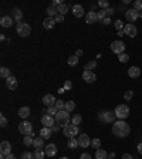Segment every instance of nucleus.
I'll list each match as a JSON object with an SVG mask.
<instances>
[{
	"label": "nucleus",
	"mask_w": 142,
	"mask_h": 159,
	"mask_svg": "<svg viewBox=\"0 0 142 159\" xmlns=\"http://www.w3.org/2000/svg\"><path fill=\"white\" fill-rule=\"evenodd\" d=\"M129 132H131V128L122 119H118V121H115L112 124V134L115 136H118V138H127L129 135Z\"/></svg>",
	"instance_id": "1"
},
{
	"label": "nucleus",
	"mask_w": 142,
	"mask_h": 159,
	"mask_svg": "<svg viewBox=\"0 0 142 159\" xmlns=\"http://www.w3.org/2000/svg\"><path fill=\"white\" fill-rule=\"evenodd\" d=\"M54 118H56L57 125H60L61 128H64V126H67L68 124H70V114L67 112L66 109L58 111V112H57V115Z\"/></svg>",
	"instance_id": "2"
},
{
	"label": "nucleus",
	"mask_w": 142,
	"mask_h": 159,
	"mask_svg": "<svg viewBox=\"0 0 142 159\" xmlns=\"http://www.w3.org/2000/svg\"><path fill=\"white\" fill-rule=\"evenodd\" d=\"M114 112H115V115H117L118 119L125 121V119L129 117V108H128V105H125V104H121V105H117Z\"/></svg>",
	"instance_id": "3"
},
{
	"label": "nucleus",
	"mask_w": 142,
	"mask_h": 159,
	"mask_svg": "<svg viewBox=\"0 0 142 159\" xmlns=\"http://www.w3.org/2000/svg\"><path fill=\"white\" fill-rule=\"evenodd\" d=\"M98 118L99 121L105 122V124H114L117 115H115V112H111V111H102V112H99Z\"/></svg>",
	"instance_id": "4"
},
{
	"label": "nucleus",
	"mask_w": 142,
	"mask_h": 159,
	"mask_svg": "<svg viewBox=\"0 0 142 159\" xmlns=\"http://www.w3.org/2000/svg\"><path fill=\"white\" fill-rule=\"evenodd\" d=\"M63 132H64V136H67L68 139H70V138H74V136H77V134H78V126L74 125V124H68L67 126L63 128Z\"/></svg>",
	"instance_id": "5"
},
{
	"label": "nucleus",
	"mask_w": 142,
	"mask_h": 159,
	"mask_svg": "<svg viewBox=\"0 0 142 159\" xmlns=\"http://www.w3.org/2000/svg\"><path fill=\"white\" fill-rule=\"evenodd\" d=\"M31 33V27L28 26L27 23H17V34L20 37H28Z\"/></svg>",
	"instance_id": "6"
},
{
	"label": "nucleus",
	"mask_w": 142,
	"mask_h": 159,
	"mask_svg": "<svg viewBox=\"0 0 142 159\" xmlns=\"http://www.w3.org/2000/svg\"><path fill=\"white\" fill-rule=\"evenodd\" d=\"M124 50H125V44H124L122 40H115V41L111 43V51L115 53V54H122Z\"/></svg>",
	"instance_id": "7"
},
{
	"label": "nucleus",
	"mask_w": 142,
	"mask_h": 159,
	"mask_svg": "<svg viewBox=\"0 0 142 159\" xmlns=\"http://www.w3.org/2000/svg\"><path fill=\"white\" fill-rule=\"evenodd\" d=\"M19 131H20V134H23L24 136H26V135H31V134H33V125H31V122L23 121L19 125Z\"/></svg>",
	"instance_id": "8"
},
{
	"label": "nucleus",
	"mask_w": 142,
	"mask_h": 159,
	"mask_svg": "<svg viewBox=\"0 0 142 159\" xmlns=\"http://www.w3.org/2000/svg\"><path fill=\"white\" fill-rule=\"evenodd\" d=\"M138 17H139V11H137L135 9H129L125 11V19H127L129 23H134Z\"/></svg>",
	"instance_id": "9"
},
{
	"label": "nucleus",
	"mask_w": 142,
	"mask_h": 159,
	"mask_svg": "<svg viewBox=\"0 0 142 159\" xmlns=\"http://www.w3.org/2000/svg\"><path fill=\"white\" fill-rule=\"evenodd\" d=\"M88 145H91V139L87 134H81L78 136V146L80 148H88Z\"/></svg>",
	"instance_id": "10"
},
{
	"label": "nucleus",
	"mask_w": 142,
	"mask_h": 159,
	"mask_svg": "<svg viewBox=\"0 0 142 159\" xmlns=\"http://www.w3.org/2000/svg\"><path fill=\"white\" fill-rule=\"evenodd\" d=\"M124 33L127 34V36H129V37H135L138 33V30L132 23H128V24H125V27H124Z\"/></svg>",
	"instance_id": "11"
},
{
	"label": "nucleus",
	"mask_w": 142,
	"mask_h": 159,
	"mask_svg": "<svg viewBox=\"0 0 142 159\" xmlns=\"http://www.w3.org/2000/svg\"><path fill=\"white\" fill-rule=\"evenodd\" d=\"M0 154L7 156V155L11 154V145H10V142L7 141H3L2 144H0Z\"/></svg>",
	"instance_id": "12"
},
{
	"label": "nucleus",
	"mask_w": 142,
	"mask_h": 159,
	"mask_svg": "<svg viewBox=\"0 0 142 159\" xmlns=\"http://www.w3.org/2000/svg\"><path fill=\"white\" fill-rule=\"evenodd\" d=\"M82 80H84L85 83H88V84H92L95 80H97V75H95L92 71H87V70H85L84 73H82Z\"/></svg>",
	"instance_id": "13"
},
{
	"label": "nucleus",
	"mask_w": 142,
	"mask_h": 159,
	"mask_svg": "<svg viewBox=\"0 0 142 159\" xmlns=\"http://www.w3.org/2000/svg\"><path fill=\"white\" fill-rule=\"evenodd\" d=\"M56 101H57V99L54 98V95H51V94H46V95L43 97V104H44L47 108L56 105Z\"/></svg>",
	"instance_id": "14"
},
{
	"label": "nucleus",
	"mask_w": 142,
	"mask_h": 159,
	"mask_svg": "<svg viewBox=\"0 0 142 159\" xmlns=\"http://www.w3.org/2000/svg\"><path fill=\"white\" fill-rule=\"evenodd\" d=\"M54 119H56V118H53V115L46 114V115H43L41 117V124L44 126H47V128H51V126L54 125Z\"/></svg>",
	"instance_id": "15"
},
{
	"label": "nucleus",
	"mask_w": 142,
	"mask_h": 159,
	"mask_svg": "<svg viewBox=\"0 0 142 159\" xmlns=\"http://www.w3.org/2000/svg\"><path fill=\"white\" fill-rule=\"evenodd\" d=\"M6 85H7V88L9 89H16L19 87V83H17V78L13 77V75H10L9 78L6 80Z\"/></svg>",
	"instance_id": "16"
},
{
	"label": "nucleus",
	"mask_w": 142,
	"mask_h": 159,
	"mask_svg": "<svg viewBox=\"0 0 142 159\" xmlns=\"http://www.w3.org/2000/svg\"><path fill=\"white\" fill-rule=\"evenodd\" d=\"M0 24H2V27L5 28H9L13 26V17H10V16H3L2 19H0Z\"/></svg>",
	"instance_id": "17"
},
{
	"label": "nucleus",
	"mask_w": 142,
	"mask_h": 159,
	"mask_svg": "<svg viewBox=\"0 0 142 159\" xmlns=\"http://www.w3.org/2000/svg\"><path fill=\"white\" fill-rule=\"evenodd\" d=\"M128 75H129L131 78H138V77L141 75V68H139V67H135V66L129 67V68H128Z\"/></svg>",
	"instance_id": "18"
},
{
	"label": "nucleus",
	"mask_w": 142,
	"mask_h": 159,
	"mask_svg": "<svg viewBox=\"0 0 142 159\" xmlns=\"http://www.w3.org/2000/svg\"><path fill=\"white\" fill-rule=\"evenodd\" d=\"M44 152L47 156H54L57 154V146L54 144H48L47 146H44Z\"/></svg>",
	"instance_id": "19"
},
{
	"label": "nucleus",
	"mask_w": 142,
	"mask_h": 159,
	"mask_svg": "<svg viewBox=\"0 0 142 159\" xmlns=\"http://www.w3.org/2000/svg\"><path fill=\"white\" fill-rule=\"evenodd\" d=\"M54 24H56L54 17H46V19L43 20V27L47 28V30H51V28L54 27Z\"/></svg>",
	"instance_id": "20"
},
{
	"label": "nucleus",
	"mask_w": 142,
	"mask_h": 159,
	"mask_svg": "<svg viewBox=\"0 0 142 159\" xmlns=\"http://www.w3.org/2000/svg\"><path fill=\"white\" fill-rule=\"evenodd\" d=\"M85 21L88 24H92V23H97L98 21V16L95 11H88V14L85 16Z\"/></svg>",
	"instance_id": "21"
},
{
	"label": "nucleus",
	"mask_w": 142,
	"mask_h": 159,
	"mask_svg": "<svg viewBox=\"0 0 142 159\" xmlns=\"http://www.w3.org/2000/svg\"><path fill=\"white\" fill-rule=\"evenodd\" d=\"M73 14L76 16L77 19L82 17V16H84V7H82L81 5H76L74 7H73Z\"/></svg>",
	"instance_id": "22"
},
{
	"label": "nucleus",
	"mask_w": 142,
	"mask_h": 159,
	"mask_svg": "<svg viewBox=\"0 0 142 159\" xmlns=\"http://www.w3.org/2000/svg\"><path fill=\"white\" fill-rule=\"evenodd\" d=\"M51 134H53V129L51 128H47V126H43L41 131H40V135H41L43 139H48V138H51Z\"/></svg>",
	"instance_id": "23"
},
{
	"label": "nucleus",
	"mask_w": 142,
	"mask_h": 159,
	"mask_svg": "<svg viewBox=\"0 0 142 159\" xmlns=\"http://www.w3.org/2000/svg\"><path fill=\"white\" fill-rule=\"evenodd\" d=\"M19 115H20V118H23V119L28 118L30 117V108L28 107H21L19 109Z\"/></svg>",
	"instance_id": "24"
},
{
	"label": "nucleus",
	"mask_w": 142,
	"mask_h": 159,
	"mask_svg": "<svg viewBox=\"0 0 142 159\" xmlns=\"http://www.w3.org/2000/svg\"><path fill=\"white\" fill-rule=\"evenodd\" d=\"M46 11H47L48 17H56L57 14H58V11H57V7H56L54 5H50V6H48Z\"/></svg>",
	"instance_id": "25"
},
{
	"label": "nucleus",
	"mask_w": 142,
	"mask_h": 159,
	"mask_svg": "<svg viewBox=\"0 0 142 159\" xmlns=\"http://www.w3.org/2000/svg\"><path fill=\"white\" fill-rule=\"evenodd\" d=\"M44 156H47V155H46L43 148H38V149L34 151V159H44Z\"/></svg>",
	"instance_id": "26"
},
{
	"label": "nucleus",
	"mask_w": 142,
	"mask_h": 159,
	"mask_svg": "<svg viewBox=\"0 0 142 159\" xmlns=\"http://www.w3.org/2000/svg\"><path fill=\"white\" fill-rule=\"evenodd\" d=\"M107 152L104 149H97L95 151V159H107Z\"/></svg>",
	"instance_id": "27"
},
{
	"label": "nucleus",
	"mask_w": 142,
	"mask_h": 159,
	"mask_svg": "<svg viewBox=\"0 0 142 159\" xmlns=\"http://www.w3.org/2000/svg\"><path fill=\"white\" fill-rule=\"evenodd\" d=\"M0 77H2V78H9L10 77V68H7V67H2V68H0Z\"/></svg>",
	"instance_id": "28"
},
{
	"label": "nucleus",
	"mask_w": 142,
	"mask_h": 159,
	"mask_svg": "<svg viewBox=\"0 0 142 159\" xmlns=\"http://www.w3.org/2000/svg\"><path fill=\"white\" fill-rule=\"evenodd\" d=\"M13 16H14V20L19 21V23H20V20L23 19V13H21L20 9H13Z\"/></svg>",
	"instance_id": "29"
},
{
	"label": "nucleus",
	"mask_w": 142,
	"mask_h": 159,
	"mask_svg": "<svg viewBox=\"0 0 142 159\" xmlns=\"http://www.w3.org/2000/svg\"><path fill=\"white\" fill-rule=\"evenodd\" d=\"M74 108H76V102H74V101H67V102H66V108H64V109L70 114V112L74 111Z\"/></svg>",
	"instance_id": "30"
},
{
	"label": "nucleus",
	"mask_w": 142,
	"mask_h": 159,
	"mask_svg": "<svg viewBox=\"0 0 142 159\" xmlns=\"http://www.w3.org/2000/svg\"><path fill=\"white\" fill-rule=\"evenodd\" d=\"M68 66L70 67H76L77 64H78V57L77 56H71V57H68Z\"/></svg>",
	"instance_id": "31"
},
{
	"label": "nucleus",
	"mask_w": 142,
	"mask_h": 159,
	"mask_svg": "<svg viewBox=\"0 0 142 159\" xmlns=\"http://www.w3.org/2000/svg\"><path fill=\"white\" fill-rule=\"evenodd\" d=\"M67 146H68L70 149H74V148H77V146H78V139H76V138H70V139H68V144H67Z\"/></svg>",
	"instance_id": "32"
},
{
	"label": "nucleus",
	"mask_w": 142,
	"mask_h": 159,
	"mask_svg": "<svg viewBox=\"0 0 142 159\" xmlns=\"http://www.w3.org/2000/svg\"><path fill=\"white\" fill-rule=\"evenodd\" d=\"M31 136H34L33 134H31V135H26V136L23 138V144H24L26 146H30V145H31V144L34 142V139L31 138Z\"/></svg>",
	"instance_id": "33"
},
{
	"label": "nucleus",
	"mask_w": 142,
	"mask_h": 159,
	"mask_svg": "<svg viewBox=\"0 0 142 159\" xmlns=\"http://www.w3.org/2000/svg\"><path fill=\"white\" fill-rule=\"evenodd\" d=\"M57 11H58V14H61V16H64V14L68 11V7H67V5H60L58 7H57Z\"/></svg>",
	"instance_id": "34"
},
{
	"label": "nucleus",
	"mask_w": 142,
	"mask_h": 159,
	"mask_svg": "<svg viewBox=\"0 0 142 159\" xmlns=\"http://www.w3.org/2000/svg\"><path fill=\"white\" fill-rule=\"evenodd\" d=\"M81 121H82V118H81L80 114H76L74 117L71 118V124H74V125H80Z\"/></svg>",
	"instance_id": "35"
},
{
	"label": "nucleus",
	"mask_w": 142,
	"mask_h": 159,
	"mask_svg": "<svg viewBox=\"0 0 142 159\" xmlns=\"http://www.w3.org/2000/svg\"><path fill=\"white\" fill-rule=\"evenodd\" d=\"M94 68H97V61H90L85 64V70L87 71H92Z\"/></svg>",
	"instance_id": "36"
},
{
	"label": "nucleus",
	"mask_w": 142,
	"mask_h": 159,
	"mask_svg": "<svg viewBox=\"0 0 142 159\" xmlns=\"http://www.w3.org/2000/svg\"><path fill=\"white\" fill-rule=\"evenodd\" d=\"M33 146L36 148V149H38V148H43V138L40 136V138H36L33 142Z\"/></svg>",
	"instance_id": "37"
},
{
	"label": "nucleus",
	"mask_w": 142,
	"mask_h": 159,
	"mask_svg": "<svg viewBox=\"0 0 142 159\" xmlns=\"http://www.w3.org/2000/svg\"><path fill=\"white\" fill-rule=\"evenodd\" d=\"M56 107H57L58 111H63V109L66 108V102H64L63 99H57V101H56Z\"/></svg>",
	"instance_id": "38"
},
{
	"label": "nucleus",
	"mask_w": 142,
	"mask_h": 159,
	"mask_svg": "<svg viewBox=\"0 0 142 159\" xmlns=\"http://www.w3.org/2000/svg\"><path fill=\"white\" fill-rule=\"evenodd\" d=\"M114 26H115V28L118 30V31H124V23H122V20H117L115 23H114Z\"/></svg>",
	"instance_id": "39"
},
{
	"label": "nucleus",
	"mask_w": 142,
	"mask_h": 159,
	"mask_svg": "<svg viewBox=\"0 0 142 159\" xmlns=\"http://www.w3.org/2000/svg\"><path fill=\"white\" fill-rule=\"evenodd\" d=\"M57 112H58V109H57L56 105H53V107H48L47 108V114H48V115H54V117H56Z\"/></svg>",
	"instance_id": "40"
},
{
	"label": "nucleus",
	"mask_w": 142,
	"mask_h": 159,
	"mask_svg": "<svg viewBox=\"0 0 142 159\" xmlns=\"http://www.w3.org/2000/svg\"><path fill=\"white\" fill-rule=\"evenodd\" d=\"M134 9L141 13V11H142V2H141V0H135V2H134Z\"/></svg>",
	"instance_id": "41"
},
{
	"label": "nucleus",
	"mask_w": 142,
	"mask_h": 159,
	"mask_svg": "<svg viewBox=\"0 0 142 159\" xmlns=\"http://www.w3.org/2000/svg\"><path fill=\"white\" fill-rule=\"evenodd\" d=\"M118 60L121 61V63H128V61H129V56L125 54V53H122V54H119L118 56Z\"/></svg>",
	"instance_id": "42"
},
{
	"label": "nucleus",
	"mask_w": 142,
	"mask_h": 159,
	"mask_svg": "<svg viewBox=\"0 0 142 159\" xmlns=\"http://www.w3.org/2000/svg\"><path fill=\"white\" fill-rule=\"evenodd\" d=\"M97 16H98V20H99V21H102V20H104L105 17H108L105 10H99V13H97Z\"/></svg>",
	"instance_id": "43"
},
{
	"label": "nucleus",
	"mask_w": 142,
	"mask_h": 159,
	"mask_svg": "<svg viewBox=\"0 0 142 159\" xmlns=\"http://www.w3.org/2000/svg\"><path fill=\"white\" fill-rule=\"evenodd\" d=\"M91 145L94 146L95 149H99V146H101V141H99L98 138H95V139L91 141Z\"/></svg>",
	"instance_id": "44"
},
{
	"label": "nucleus",
	"mask_w": 142,
	"mask_h": 159,
	"mask_svg": "<svg viewBox=\"0 0 142 159\" xmlns=\"http://www.w3.org/2000/svg\"><path fill=\"white\" fill-rule=\"evenodd\" d=\"M98 5H99V7H102V9H108V7H109V3H108V2H107V0H99V2H98Z\"/></svg>",
	"instance_id": "45"
},
{
	"label": "nucleus",
	"mask_w": 142,
	"mask_h": 159,
	"mask_svg": "<svg viewBox=\"0 0 142 159\" xmlns=\"http://www.w3.org/2000/svg\"><path fill=\"white\" fill-rule=\"evenodd\" d=\"M132 95H134V91L129 89V91H127V92L124 94V98H125V101H129V99L132 98Z\"/></svg>",
	"instance_id": "46"
},
{
	"label": "nucleus",
	"mask_w": 142,
	"mask_h": 159,
	"mask_svg": "<svg viewBox=\"0 0 142 159\" xmlns=\"http://www.w3.org/2000/svg\"><path fill=\"white\" fill-rule=\"evenodd\" d=\"M33 158H34V154H31V152H24L21 155V159H33Z\"/></svg>",
	"instance_id": "47"
},
{
	"label": "nucleus",
	"mask_w": 142,
	"mask_h": 159,
	"mask_svg": "<svg viewBox=\"0 0 142 159\" xmlns=\"http://www.w3.org/2000/svg\"><path fill=\"white\" fill-rule=\"evenodd\" d=\"M6 125H7V119H6L5 115H2V117H0V126H2V128H5Z\"/></svg>",
	"instance_id": "48"
},
{
	"label": "nucleus",
	"mask_w": 142,
	"mask_h": 159,
	"mask_svg": "<svg viewBox=\"0 0 142 159\" xmlns=\"http://www.w3.org/2000/svg\"><path fill=\"white\" fill-rule=\"evenodd\" d=\"M54 20H56V23H63V21H64V16H61V14H57L56 17H54Z\"/></svg>",
	"instance_id": "49"
},
{
	"label": "nucleus",
	"mask_w": 142,
	"mask_h": 159,
	"mask_svg": "<svg viewBox=\"0 0 142 159\" xmlns=\"http://www.w3.org/2000/svg\"><path fill=\"white\" fill-rule=\"evenodd\" d=\"M73 87V83H71L70 80H66V83H64V89H71Z\"/></svg>",
	"instance_id": "50"
},
{
	"label": "nucleus",
	"mask_w": 142,
	"mask_h": 159,
	"mask_svg": "<svg viewBox=\"0 0 142 159\" xmlns=\"http://www.w3.org/2000/svg\"><path fill=\"white\" fill-rule=\"evenodd\" d=\"M80 159H92V158H91L90 154H82V155L80 156Z\"/></svg>",
	"instance_id": "51"
},
{
	"label": "nucleus",
	"mask_w": 142,
	"mask_h": 159,
	"mask_svg": "<svg viewBox=\"0 0 142 159\" xmlns=\"http://www.w3.org/2000/svg\"><path fill=\"white\" fill-rule=\"evenodd\" d=\"M137 149H138V154H139V155H142V142H141V144H138Z\"/></svg>",
	"instance_id": "52"
},
{
	"label": "nucleus",
	"mask_w": 142,
	"mask_h": 159,
	"mask_svg": "<svg viewBox=\"0 0 142 159\" xmlns=\"http://www.w3.org/2000/svg\"><path fill=\"white\" fill-rule=\"evenodd\" d=\"M121 159H134V158H132V156H131L129 154H124V155H122V158H121Z\"/></svg>",
	"instance_id": "53"
},
{
	"label": "nucleus",
	"mask_w": 142,
	"mask_h": 159,
	"mask_svg": "<svg viewBox=\"0 0 142 159\" xmlns=\"http://www.w3.org/2000/svg\"><path fill=\"white\" fill-rule=\"evenodd\" d=\"M60 128H61V126H60V125H53V126H51V129H53V131H54V132H57V131H58V129H60Z\"/></svg>",
	"instance_id": "54"
},
{
	"label": "nucleus",
	"mask_w": 142,
	"mask_h": 159,
	"mask_svg": "<svg viewBox=\"0 0 142 159\" xmlns=\"http://www.w3.org/2000/svg\"><path fill=\"white\" fill-rule=\"evenodd\" d=\"M102 23H104V24H109V23H111V19H109V17H105V19L102 20Z\"/></svg>",
	"instance_id": "55"
},
{
	"label": "nucleus",
	"mask_w": 142,
	"mask_h": 159,
	"mask_svg": "<svg viewBox=\"0 0 142 159\" xmlns=\"http://www.w3.org/2000/svg\"><path fill=\"white\" fill-rule=\"evenodd\" d=\"M76 56H77V57H81V56H82V50H77Z\"/></svg>",
	"instance_id": "56"
},
{
	"label": "nucleus",
	"mask_w": 142,
	"mask_h": 159,
	"mask_svg": "<svg viewBox=\"0 0 142 159\" xmlns=\"http://www.w3.org/2000/svg\"><path fill=\"white\" fill-rule=\"evenodd\" d=\"M6 159H16V156H14L13 154H10V155H7V156H6Z\"/></svg>",
	"instance_id": "57"
},
{
	"label": "nucleus",
	"mask_w": 142,
	"mask_h": 159,
	"mask_svg": "<svg viewBox=\"0 0 142 159\" xmlns=\"http://www.w3.org/2000/svg\"><path fill=\"white\" fill-rule=\"evenodd\" d=\"M0 40H2V41H5V40H6V36H5V34H2V36H0Z\"/></svg>",
	"instance_id": "58"
},
{
	"label": "nucleus",
	"mask_w": 142,
	"mask_h": 159,
	"mask_svg": "<svg viewBox=\"0 0 142 159\" xmlns=\"http://www.w3.org/2000/svg\"><path fill=\"white\" fill-rule=\"evenodd\" d=\"M64 91H66V89H64V87H63V88H60V89H58V92H60V94H63V92H64Z\"/></svg>",
	"instance_id": "59"
},
{
	"label": "nucleus",
	"mask_w": 142,
	"mask_h": 159,
	"mask_svg": "<svg viewBox=\"0 0 142 159\" xmlns=\"http://www.w3.org/2000/svg\"><path fill=\"white\" fill-rule=\"evenodd\" d=\"M60 159H68V158H67V156H63V158H60Z\"/></svg>",
	"instance_id": "60"
},
{
	"label": "nucleus",
	"mask_w": 142,
	"mask_h": 159,
	"mask_svg": "<svg viewBox=\"0 0 142 159\" xmlns=\"http://www.w3.org/2000/svg\"><path fill=\"white\" fill-rule=\"evenodd\" d=\"M109 159H111V158H109Z\"/></svg>",
	"instance_id": "61"
}]
</instances>
